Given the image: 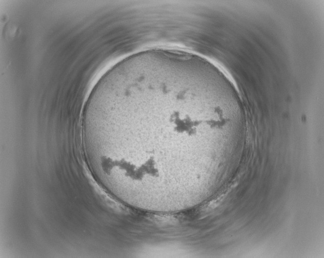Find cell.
<instances>
[{
    "mask_svg": "<svg viewBox=\"0 0 324 258\" xmlns=\"http://www.w3.org/2000/svg\"><path fill=\"white\" fill-rule=\"evenodd\" d=\"M188 84L159 78L122 87L89 102L83 139L102 174L126 190H167L188 178V150L209 110Z\"/></svg>",
    "mask_w": 324,
    "mask_h": 258,
    "instance_id": "cell-1",
    "label": "cell"
}]
</instances>
